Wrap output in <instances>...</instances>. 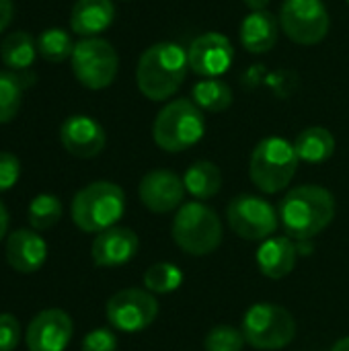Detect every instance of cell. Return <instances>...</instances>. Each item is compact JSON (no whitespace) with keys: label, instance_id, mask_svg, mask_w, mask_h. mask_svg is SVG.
<instances>
[{"label":"cell","instance_id":"obj_10","mask_svg":"<svg viewBox=\"0 0 349 351\" xmlns=\"http://www.w3.org/2000/svg\"><path fill=\"white\" fill-rule=\"evenodd\" d=\"M280 25L294 43L317 45L327 37L331 16L323 0H284L280 6Z\"/></svg>","mask_w":349,"mask_h":351},{"label":"cell","instance_id":"obj_29","mask_svg":"<svg viewBox=\"0 0 349 351\" xmlns=\"http://www.w3.org/2000/svg\"><path fill=\"white\" fill-rule=\"evenodd\" d=\"M245 343L247 339L243 335V329L230 325H216L204 337L206 351H243Z\"/></svg>","mask_w":349,"mask_h":351},{"label":"cell","instance_id":"obj_3","mask_svg":"<svg viewBox=\"0 0 349 351\" xmlns=\"http://www.w3.org/2000/svg\"><path fill=\"white\" fill-rule=\"evenodd\" d=\"M125 212V193L117 183L93 181L82 187L70 206L72 222L82 232H103L117 226Z\"/></svg>","mask_w":349,"mask_h":351},{"label":"cell","instance_id":"obj_18","mask_svg":"<svg viewBox=\"0 0 349 351\" xmlns=\"http://www.w3.org/2000/svg\"><path fill=\"white\" fill-rule=\"evenodd\" d=\"M298 261V247L294 239L269 237L257 249V267L269 280H284L292 274Z\"/></svg>","mask_w":349,"mask_h":351},{"label":"cell","instance_id":"obj_13","mask_svg":"<svg viewBox=\"0 0 349 351\" xmlns=\"http://www.w3.org/2000/svg\"><path fill=\"white\" fill-rule=\"evenodd\" d=\"M185 185L183 177H179L171 169H154L146 173L138 185L140 202L146 210L154 214H169L179 210L185 202Z\"/></svg>","mask_w":349,"mask_h":351},{"label":"cell","instance_id":"obj_16","mask_svg":"<svg viewBox=\"0 0 349 351\" xmlns=\"http://www.w3.org/2000/svg\"><path fill=\"white\" fill-rule=\"evenodd\" d=\"M140 249L138 234L125 226H113L99 232L91 247V257L97 267H121L130 263Z\"/></svg>","mask_w":349,"mask_h":351},{"label":"cell","instance_id":"obj_4","mask_svg":"<svg viewBox=\"0 0 349 351\" xmlns=\"http://www.w3.org/2000/svg\"><path fill=\"white\" fill-rule=\"evenodd\" d=\"M206 134L204 111L191 99L169 101L154 117L152 138L165 152H183L195 146Z\"/></svg>","mask_w":349,"mask_h":351},{"label":"cell","instance_id":"obj_24","mask_svg":"<svg viewBox=\"0 0 349 351\" xmlns=\"http://www.w3.org/2000/svg\"><path fill=\"white\" fill-rule=\"evenodd\" d=\"M0 58L8 70H31L37 58V41L27 31H12L0 43Z\"/></svg>","mask_w":349,"mask_h":351},{"label":"cell","instance_id":"obj_34","mask_svg":"<svg viewBox=\"0 0 349 351\" xmlns=\"http://www.w3.org/2000/svg\"><path fill=\"white\" fill-rule=\"evenodd\" d=\"M8 210H6V206L0 202V241H4L6 237H8Z\"/></svg>","mask_w":349,"mask_h":351},{"label":"cell","instance_id":"obj_22","mask_svg":"<svg viewBox=\"0 0 349 351\" xmlns=\"http://www.w3.org/2000/svg\"><path fill=\"white\" fill-rule=\"evenodd\" d=\"M296 154L302 162L309 165H323L335 152V138L323 125H311L302 130L294 140Z\"/></svg>","mask_w":349,"mask_h":351},{"label":"cell","instance_id":"obj_19","mask_svg":"<svg viewBox=\"0 0 349 351\" xmlns=\"http://www.w3.org/2000/svg\"><path fill=\"white\" fill-rule=\"evenodd\" d=\"M115 21L113 0H76L70 12V31L84 37H99Z\"/></svg>","mask_w":349,"mask_h":351},{"label":"cell","instance_id":"obj_36","mask_svg":"<svg viewBox=\"0 0 349 351\" xmlns=\"http://www.w3.org/2000/svg\"><path fill=\"white\" fill-rule=\"evenodd\" d=\"M331 351H349V337H341L335 341V346L331 348Z\"/></svg>","mask_w":349,"mask_h":351},{"label":"cell","instance_id":"obj_12","mask_svg":"<svg viewBox=\"0 0 349 351\" xmlns=\"http://www.w3.org/2000/svg\"><path fill=\"white\" fill-rule=\"evenodd\" d=\"M189 68L202 78H220L230 70L234 47L230 39L218 31H208L195 37L187 49Z\"/></svg>","mask_w":349,"mask_h":351},{"label":"cell","instance_id":"obj_23","mask_svg":"<svg viewBox=\"0 0 349 351\" xmlns=\"http://www.w3.org/2000/svg\"><path fill=\"white\" fill-rule=\"evenodd\" d=\"M183 185L197 202L212 199L222 189V171L210 160H195L183 173Z\"/></svg>","mask_w":349,"mask_h":351},{"label":"cell","instance_id":"obj_37","mask_svg":"<svg viewBox=\"0 0 349 351\" xmlns=\"http://www.w3.org/2000/svg\"><path fill=\"white\" fill-rule=\"evenodd\" d=\"M121 2H130V0H121Z\"/></svg>","mask_w":349,"mask_h":351},{"label":"cell","instance_id":"obj_31","mask_svg":"<svg viewBox=\"0 0 349 351\" xmlns=\"http://www.w3.org/2000/svg\"><path fill=\"white\" fill-rule=\"evenodd\" d=\"M21 325L14 315L0 313V351H14L21 341Z\"/></svg>","mask_w":349,"mask_h":351},{"label":"cell","instance_id":"obj_7","mask_svg":"<svg viewBox=\"0 0 349 351\" xmlns=\"http://www.w3.org/2000/svg\"><path fill=\"white\" fill-rule=\"evenodd\" d=\"M241 329L251 348L276 351L294 341L298 327L288 308L274 302H257L245 313Z\"/></svg>","mask_w":349,"mask_h":351},{"label":"cell","instance_id":"obj_21","mask_svg":"<svg viewBox=\"0 0 349 351\" xmlns=\"http://www.w3.org/2000/svg\"><path fill=\"white\" fill-rule=\"evenodd\" d=\"M33 82L35 74L31 70H0V123H8L19 115L23 93Z\"/></svg>","mask_w":349,"mask_h":351},{"label":"cell","instance_id":"obj_33","mask_svg":"<svg viewBox=\"0 0 349 351\" xmlns=\"http://www.w3.org/2000/svg\"><path fill=\"white\" fill-rule=\"evenodd\" d=\"M12 14H14V6H12V0H0V33L10 25L12 21Z\"/></svg>","mask_w":349,"mask_h":351},{"label":"cell","instance_id":"obj_15","mask_svg":"<svg viewBox=\"0 0 349 351\" xmlns=\"http://www.w3.org/2000/svg\"><path fill=\"white\" fill-rule=\"evenodd\" d=\"M60 142L68 154L76 158H95L107 144L103 125L88 115H70L60 128Z\"/></svg>","mask_w":349,"mask_h":351},{"label":"cell","instance_id":"obj_8","mask_svg":"<svg viewBox=\"0 0 349 351\" xmlns=\"http://www.w3.org/2000/svg\"><path fill=\"white\" fill-rule=\"evenodd\" d=\"M70 66L76 80L84 88L103 90L117 78L119 56L111 41L103 37H84L74 45Z\"/></svg>","mask_w":349,"mask_h":351},{"label":"cell","instance_id":"obj_27","mask_svg":"<svg viewBox=\"0 0 349 351\" xmlns=\"http://www.w3.org/2000/svg\"><path fill=\"white\" fill-rule=\"evenodd\" d=\"M183 280H185V276L179 269V265L169 263V261H160V263L150 265L142 278L144 288L152 294H171V292L181 288Z\"/></svg>","mask_w":349,"mask_h":351},{"label":"cell","instance_id":"obj_9","mask_svg":"<svg viewBox=\"0 0 349 351\" xmlns=\"http://www.w3.org/2000/svg\"><path fill=\"white\" fill-rule=\"evenodd\" d=\"M226 220L230 230L243 241H267L280 228L278 210L263 197L241 193L230 199L226 208Z\"/></svg>","mask_w":349,"mask_h":351},{"label":"cell","instance_id":"obj_26","mask_svg":"<svg viewBox=\"0 0 349 351\" xmlns=\"http://www.w3.org/2000/svg\"><path fill=\"white\" fill-rule=\"evenodd\" d=\"M37 56H41L49 64H62L72 58L74 41L72 35L62 27H49L37 35Z\"/></svg>","mask_w":349,"mask_h":351},{"label":"cell","instance_id":"obj_6","mask_svg":"<svg viewBox=\"0 0 349 351\" xmlns=\"http://www.w3.org/2000/svg\"><path fill=\"white\" fill-rule=\"evenodd\" d=\"M171 237L175 245L193 257H206L214 253L224 237L218 214L202 202H185L173 220Z\"/></svg>","mask_w":349,"mask_h":351},{"label":"cell","instance_id":"obj_28","mask_svg":"<svg viewBox=\"0 0 349 351\" xmlns=\"http://www.w3.org/2000/svg\"><path fill=\"white\" fill-rule=\"evenodd\" d=\"M62 218V202L51 193H39L29 204V224L33 230H49Z\"/></svg>","mask_w":349,"mask_h":351},{"label":"cell","instance_id":"obj_32","mask_svg":"<svg viewBox=\"0 0 349 351\" xmlns=\"http://www.w3.org/2000/svg\"><path fill=\"white\" fill-rule=\"evenodd\" d=\"M21 177V162L14 154L0 150V193L12 189Z\"/></svg>","mask_w":349,"mask_h":351},{"label":"cell","instance_id":"obj_14","mask_svg":"<svg viewBox=\"0 0 349 351\" xmlns=\"http://www.w3.org/2000/svg\"><path fill=\"white\" fill-rule=\"evenodd\" d=\"M74 323L66 311L47 308L37 313L27 327L29 351H66L72 341Z\"/></svg>","mask_w":349,"mask_h":351},{"label":"cell","instance_id":"obj_11","mask_svg":"<svg viewBox=\"0 0 349 351\" xmlns=\"http://www.w3.org/2000/svg\"><path fill=\"white\" fill-rule=\"evenodd\" d=\"M105 317L115 331L138 333L156 321L158 300L146 288H125L107 300Z\"/></svg>","mask_w":349,"mask_h":351},{"label":"cell","instance_id":"obj_35","mask_svg":"<svg viewBox=\"0 0 349 351\" xmlns=\"http://www.w3.org/2000/svg\"><path fill=\"white\" fill-rule=\"evenodd\" d=\"M243 2L247 8H251V12L253 10H265V6L269 4V0H243Z\"/></svg>","mask_w":349,"mask_h":351},{"label":"cell","instance_id":"obj_38","mask_svg":"<svg viewBox=\"0 0 349 351\" xmlns=\"http://www.w3.org/2000/svg\"><path fill=\"white\" fill-rule=\"evenodd\" d=\"M346 2H348V4H349V0H346Z\"/></svg>","mask_w":349,"mask_h":351},{"label":"cell","instance_id":"obj_30","mask_svg":"<svg viewBox=\"0 0 349 351\" xmlns=\"http://www.w3.org/2000/svg\"><path fill=\"white\" fill-rule=\"evenodd\" d=\"M117 348H119V341H117L115 331L99 327L84 335L80 351H117Z\"/></svg>","mask_w":349,"mask_h":351},{"label":"cell","instance_id":"obj_1","mask_svg":"<svg viewBox=\"0 0 349 351\" xmlns=\"http://www.w3.org/2000/svg\"><path fill=\"white\" fill-rule=\"evenodd\" d=\"M280 224L294 241H311L335 218V197L323 185H298L278 206Z\"/></svg>","mask_w":349,"mask_h":351},{"label":"cell","instance_id":"obj_5","mask_svg":"<svg viewBox=\"0 0 349 351\" xmlns=\"http://www.w3.org/2000/svg\"><path fill=\"white\" fill-rule=\"evenodd\" d=\"M298 162L300 158L292 142L280 136H269L253 148L249 177L259 191L269 195L280 193L292 183Z\"/></svg>","mask_w":349,"mask_h":351},{"label":"cell","instance_id":"obj_2","mask_svg":"<svg viewBox=\"0 0 349 351\" xmlns=\"http://www.w3.org/2000/svg\"><path fill=\"white\" fill-rule=\"evenodd\" d=\"M187 70V49L173 41H158L140 56L136 66V82L148 101L160 103L177 95L185 82Z\"/></svg>","mask_w":349,"mask_h":351},{"label":"cell","instance_id":"obj_20","mask_svg":"<svg viewBox=\"0 0 349 351\" xmlns=\"http://www.w3.org/2000/svg\"><path fill=\"white\" fill-rule=\"evenodd\" d=\"M239 37L249 53H267L278 43L280 21L267 10H253L243 19Z\"/></svg>","mask_w":349,"mask_h":351},{"label":"cell","instance_id":"obj_17","mask_svg":"<svg viewBox=\"0 0 349 351\" xmlns=\"http://www.w3.org/2000/svg\"><path fill=\"white\" fill-rule=\"evenodd\" d=\"M4 257L16 274H35L47 259V243L35 230L19 228L6 237Z\"/></svg>","mask_w":349,"mask_h":351},{"label":"cell","instance_id":"obj_25","mask_svg":"<svg viewBox=\"0 0 349 351\" xmlns=\"http://www.w3.org/2000/svg\"><path fill=\"white\" fill-rule=\"evenodd\" d=\"M191 101L204 113H222L232 105L234 97L228 82L220 78H202L193 84Z\"/></svg>","mask_w":349,"mask_h":351}]
</instances>
